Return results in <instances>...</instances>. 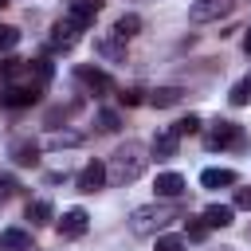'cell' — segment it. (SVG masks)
Masks as SVG:
<instances>
[{
  "mask_svg": "<svg viewBox=\"0 0 251 251\" xmlns=\"http://www.w3.org/2000/svg\"><path fill=\"white\" fill-rule=\"evenodd\" d=\"M235 208H251V188H235Z\"/></svg>",
  "mask_w": 251,
  "mask_h": 251,
  "instance_id": "cell-30",
  "label": "cell"
},
{
  "mask_svg": "<svg viewBox=\"0 0 251 251\" xmlns=\"http://www.w3.org/2000/svg\"><path fill=\"white\" fill-rule=\"evenodd\" d=\"M231 8H235V0H192L188 16H192V24H212V20L227 16Z\"/></svg>",
  "mask_w": 251,
  "mask_h": 251,
  "instance_id": "cell-4",
  "label": "cell"
},
{
  "mask_svg": "<svg viewBox=\"0 0 251 251\" xmlns=\"http://www.w3.org/2000/svg\"><path fill=\"white\" fill-rule=\"evenodd\" d=\"M0 200H4V196H0Z\"/></svg>",
  "mask_w": 251,
  "mask_h": 251,
  "instance_id": "cell-33",
  "label": "cell"
},
{
  "mask_svg": "<svg viewBox=\"0 0 251 251\" xmlns=\"http://www.w3.org/2000/svg\"><path fill=\"white\" fill-rule=\"evenodd\" d=\"M231 220H235V208L231 204H208L204 208V224L208 227H227Z\"/></svg>",
  "mask_w": 251,
  "mask_h": 251,
  "instance_id": "cell-15",
  "label": "cell"
},
{
  "mask_svg": "<svg viewBox=\"0 0 251 251\" xmlns=\"http://www.w3.org/2000/svg\"><path fill=\"white\" fill-rule=\"evenodd\" d=\"M12 161H16V165H24V169L39 165V145H35V141H27V137L12 141Z\"/></svg>",
  "mask_w": 251,
  "mask_h": 251,
  "instance_id": "cell-12",
  "label": "cell"
},
{
  "mask_svg": "<svg viewBox=\"0 0 251 251\" xmlns=\"http://www.w3.org/2000/svg\"><path fill=\"white\" fill-rule=\"evenodd\" d=\"M153 251H184V239H176V235H157V247Z\"/></svg>",
  "mask_w": 251,
  "mask_h": 251,
  "instance_id": "cell-26",
  "label": "cell"
},
{
  "mask_svg": "<svg viewBox=\"0 0 251 251\" xmlns=\"http://www.w3.org/2000/svg\"><path fill=\"white\" fill-rule=\"evenodd\" d=\"M78 35H82V27H78V24L59 20V24L51 27V35H47V47H51V51H71V47L78 43Z\"/></svg>",
  "mask_w": 251,
  "mask_h": 251,
  "instance_id": "cell-5",
  "label": "cell"
},
{
  "mask_svg": "<svg viewBox=\"0 0 251 251\" xmlns=\"http://www.w3.org/2000/svg\"><path fill=\"white\" fill-rule=\"evenodd\" d=\"M16 188H20V184H16L12 176H0V196H4V200H8V196H12Z\"/></svg>",
  "mask_w": 251,
  "mask_h": 251,
  "instance_id": "cell-29",
  "label": "cell"
},
{
  "mask_svg": "<svg viewBox=\"0 0 251 251\" xmlns=\"http://www.w3.org/2000/svg\"><path fill=\"white\" fill-rule=\"evenodd\" d=\"M75 78H78L86 90H94V94H106V90L114 86L106 71H98V67H86V63H82V67H75Z\"/></svg>",
  "mask_w": 251,
  "mask_h": 251,
  "instance_id": "cell-9",
  "label": "cell"
},
{
  "mask_svg": "<svg viewBox=\"0 0 251 251\" xmlns=\"http://www.w3.org/2000/svg\"><path fill=\"white\" fill-rule=\"evenodd\" d=\"M200 184L204 188H227V184H235V173L231 169H204L200 173Z\"/></svg>",
  "mask_w": 251,
  "mask_h": 251,
  "instance_id": "cell-18",
  "label": "cell"
},
{
  "mask_svg": "<svg viewBox=\"0 0 251 251\" xmlns=\"http://www.w3.org/2000/svg\"><path fill=\"white\" fill-rule=\"evenodd\" d=\"M118 126H122V118H118L114 110H102V114H98V129H106V133H114Z\"/></svg>",
  "mask_w": 251,
  "mask_h": 251,
  "instance_id": "cell-24",
  "label": "cell"
},
{
  "mask_svg": "<svg viewBox=\"0 0 251 251\" xmlns=\"http://www.w3.org/2000/svg\"><path fill=\"white\" fill-rule=\"evenodd\" d=\"M39 86H31V82H4L0 86V106H8V110H20V106H31V102H39Z\"/></svg>",
  "mask_w": 251,
  "mask_h": 251,
  "instance_id": "cell-3",
  "label": "cell"
},
{
  "mask_svg": "<svg viewBox=\"0 0 251 251\" xmlns=\"http://www.w3.org/2000/svg\"><path fill=\"white\" fill-rule=\"evenodd\" d=\"M86 227H90V216H86L82 208H67L63 220L55 224V231H59L63 239H78V235H86Z\"/></svg>",
  "mask_w": 251,
  "mask_h": 251,
  "instance_id": "cell-7",
  "label": "cell"
},
{
  "mask_svg": "<svg viewBox=\"0 0 251 251\" xmlns=\"http://www.w3.org/2000/svg\"><path fill=\"white\" fill-rule=\"evenodd\" d=\"M20 43V31L16 27H0V51H8V47H16Z\"/></svg>",
  "mask_w": 251,
  "mask_h": 251,
  "instance_id": "cell-27",
  "label": "cell"
},
{
  "mask_svg": "<svg viewBox=\"0 0 251 251\" xmlns=\"http://www.w3.org/2000/svg\"><path fill=\"white\" fill-rule=\"evenodd\" d=\"M78 141H82L78 133H51V137H47V145H51V149H63V145H78Z\"/></svg>",
  "mask_w": 251,
  "mask_h": 251,
  "instance_id": "cell-25",
  "label": "cell"
},
{
  "mask_svg": "<svg viewBox=\"0 0 251 251\" xmlns=\"http://www.w3.org/2000/svg\"><path fill=\"white\" fill-rule=\"evenodd\" d=\"M4 4H8V0H0V8H4Z\"/></svg>",
  "mask_w": 251,
  "mask_h": 251,
  "instance_id": "cell-32",
  "label": "cell"
},
{
  "mask_svg": "<svg viewBox=\"0 0 251 251\" xmlns=\"http://www.w3.org/2000/svg\"><path fill=\"white\" fill-rule=\"evenodd\" d=\"M239 137H243V133H239V126H235V122H224V118H220V122H212V129H208L204 145H208V149H227V145H235Z\"/></svg>",
  "mask_w": 251,
  "mask_h": 251,
  "instance_id": "cell-6",
  "label": "cell"
},
{
  "mask_svg": "<svg viewBox=\"0 0 251 251\" xmlns=\"http://www.w3.org/2000/svg\"><path fill=\"white\" fill-rule=\"evenodd\" d=\"M0 251H35V247H31V235L24 227H8L0 235Z\"/></svg>",
  "mask_w": 251,
  "mask_h": 251,
  "instance_id": "cell-14",
  "label": "cell"
},
{
  "mask_svg": "<svg viewBox=\"0 0 251 251\" xmlns=\"http://www.w3.org/2000/svg\"><path fill=\"white\" fill-rule=\"evenodd\" d=\"M176 216H180V204H173V200L141 204V208L129 212V231H133V235H157V231H165Z\"/></svg>",
  "mask_w": 251,
  "mask_h": 251,
  "instance_id": "cell-2",
  "label": "cell"
},
{
  "mask_svg": "<svg viewBox=\"0 0 251 251\" xmlns=\"http://www.w3.org/2000/svg\"><path fill=\"white\" fill-rule=\"evenodd\" d=\"M208 235V224L204 220H188V239H204Z\"/></svg>",
  "mask_w": 251,
  "mask_h": 251,
  "instance_id": "cell-28",
  "label": "cell"
},
{
  "mask_svg": "<svg viewBox=\"0 0 251 251\" xmlns=\"http://www.w3.org/2000/svg\"><path fill=\"white\" fill-rule=\"evenodd\" d=\"M98 51H102L106 59H122V55H126V51H122V39H118V35H114V39H98Z\"/></svg>",
  "mask_w": 251,
  "mask_h": 251,
  "instance_id": "cell-22",
  "label": "cell"
},
{
  "mask_svg": "<svg viewBox=\"0 0 251 251\" xmlns=\"http://www.w3.org/2000/svg\"><path fill=\"white\" fill-rule=\"evenodd\" d=\"M27 220H31L35 227L51 224V204H47V200H35V204H27Z\"/></svg>",
  "mask_w": 251,
  "mask_h": 251,
  "instance_id": "cell-19",
  "label": "cell"
},
{
  "mask_svg": "<svg viewBox=\"0 0 251 251\" xmlns=\"http://www.w3.org/2000/svg\"><path fill=\"white\" fill-rule=\"evenodd\" d=\"M180 98H184V90H180V86H157L145 102H149V106H157V110H165V106H176Z\"/></svg>",
  "mask_w": 251,
  "mask_h": 251,
  "instance_id": "cell-16",
  "label": "cell"
},
{
  "mask_svg": "<svg viewBox=\"0 0 251 251\" xmlns=\"http://www.w3.org/2000/svg\"><path fill=\"white\" fill-rule=\"evenodd\" d=\"M157 196L161 200H180L184 196V176L180 173H161L157 176Z\"/></svg>",
  "mask_w": 251,
  "mask_h": 251,
  "instance_id": "cell-11",
  "label": "cell"
},
{
  "mask_svg": "<svg viewBox=\"0 0 251 251\" xmlns=\"http://www.w3.org/2000/svg\"><path fill=\"white\" fill-rule=\"evenodd\" d=\"M137 31H141V16H137V12H126V16H118V24H114V35H118L122 43H126V39H133Z\"/></svg>",
  "mask_w": 251,
  "mask_h": 251,
  "instance_id": "cell-17",
  "label": "cell"
},
{
  "mask_svg": "<svg viewBox=\"0 0 251 251\" xmlns=\"http://www.w3.org/2000/svg\"><path fill=\"white\" fill-rule=\"evenodd\" d=\"M145 169H149V149H145L141 141H126V145H118V149H114L106 176H110L114 184H133Z\"/></svg>",
  "mask_w": 251,
  "mask_h": 251,
  "instance_id": "cell-1",
  "label": "cell"
},
{
  "mask_svg": "<svg viewBox=\"0 0 251 251\" xmlns=\"http://www.w3.org/2000/svg\"><path fill=\"white\" fill-rule=\"evenodd\" d=\"M176 133H173V126H165V129H157V137H153V157H176Z\"/></svg>",
  "mask_w": 251,
  "mask_h": 251,
  "instance_id": "cell-13",
  "label": "cell"
},
{
  "mask_svg": "<svg viewBox=\"0 0 251 251\" xmlns=\"http://www.w3.org/2000/svg\"><path fill=\"white\" fill-rule=\"evenodd\" d=\"M196 129H200V118H196V114H188V118L173 122V133H176V137H188V133H196Z\"/></svg>",
  "mask_w": 251,
  "mask_h": 251,
  "instance_id": "cell-21",
  "label": "cell"
},
{
  "mask_svg": "<svg viewBox=\"0 0 251 251\" xmlns=\"http://www.w3.org/2000/svg\"><path fill=\"white\" fill-rule=\"evenodd\" d=\"M102 184H106V165H102V161L82 165V173H78V192H98Z\"/></svg>",
  "mask_w": 251,
  "mask_h": 251,
  "instance_id": "cell-10",
  "label": "cell"
},
{
  "mask_svg": "<svg viewBox=\"0 0 251 251\" xmlns=\"http://www.w3.org/2000/svg\"><path fill=\"white\" fill-rule=\"evenodd\" d=\"M98 12H102V0H71V4H67V20L78 24L82 31L98 20Z\"/></svg>",
  "mask_w": 251,
  "mask_h": 251,
  "instance_id": "cell-8",
  "label": "cell"
},
{
  "mask_svg": "<svg viewBox=\"0 0 251 251\" xmlns=\"http://www.w3.org/2000/svg\"><path fill=\"white\" fill-rule=\"evenodd\" d=\"M118 102H122V106H141V102H145V90L129 86V90H122V94H118Z\"/></svg>",
  "mask_w": 251,
  "mask_h": 251,
  "instance_id": "cell-23",
  "label": "cell"
},
{
  "mask_svg": "<svg viewBox=\"0 0 251 251\" xmlns=\"http://www.w3.org/2000/svg\"><path fill=\"white\" fill-rule=\"evenodd\" d=\"M227 102H231V106H247V102H251V75H247V78H239V82L231 86Z\"/></svg>",
  "mask_w": 251,
  "mask_h": 251,
  "instance_id": "cell-20",
  "label": "cell"
},
{
  "mask_svg": "<svg viewBox=\"0 0 251 251\" xmlns=\"http://www.w3.org/2000/svg\"><path fill=\"white\" fill-rule=\"evenodd\" d=\"M243 51L251 55V27H247V35H243Z\"/></svg>",
  "mask_w": 251,
  "mask_h": 251,
  "instance_id": "cell-31",
  "label": "cell"
}]
</instances>
